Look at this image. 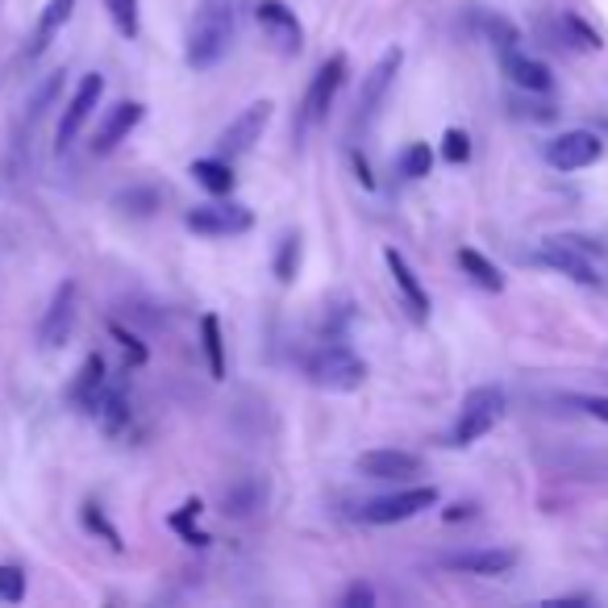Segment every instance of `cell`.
Segmentation results:
<instances>
[{
  "instance_id": "1",
  "label": "cell",
  "mask_w": 608,
  "mask_h": 608,
  "mask_svg": "<svg viewBox=\"0 0 608 608\" xmlns=\"http://www.w3.org/2000/svg\"><path fill=\"white\" fill-rule=\"evenodd\" d=\"M233 34H238V0H205L188 25V46H184L188 67L196 71L217 67L230 55Z\"/></svg>"
},
{
  "instance_id": "2",
  "label": "cell",
  "mask_w": 608,
  "mask_h": 608,
  "mask_svg": "<svg viewBox=\"0 0 608 608\" xmlns=\"http://www.w3.org/2000/svg\"><path fill=\"white\" fill-rule=\"evenodd\" d=\"M501 417H504V392L501 388H492V383L471 388V392L462 397L459 421H455V429H450V446H471V441H480L483 434H492V429H496V421Z\"/></svg>"
},
{
  "instance_id": "3",
  "label": "cell",
  "mask_w": 608,
  "mask_h": 608,
  "mask_svg": "<svg viewBox=\"0 0 608 608\" xmlns=\"http://www.w3.org/2000/svg\"><path fill=\"white\" fill-rule=\"evenodd\" d=\"M309 379H313L317 388H330V392H355V388H363V379H367V363L351 346L330 342V346H321L309 358Z\"/></svg>"
},
{
  "instance_id": "4",
  "label": "cell",
  "mask_w": 608,
  "mask_h": 608,
  "mask_svg": "<svg viewBox=\"0 0 608 608\" xmlns=\"http://www.w3.org/2000/svg\"><path fill=\"white\" fill-rule=\"evenodd\" d=\"M587 251H592V246H580V238H546L534 259H538L542 267H550V272L584 284V288H596V284H600V272L592 267Z\"/></svg>"
},
{
  "instance_id": "5",
  "label": "cell",
  "mask_w": 608,
  "mask_h": 608,
  "mask_svg": "<svg viewBox=\"0 0 608 608\" xmlns=\"http://www.w3.org/2000/svg\"><path fill=\"white\" fill-rule=\"evenodd\" d=\"M101 96H105V76H101V71H88L84 80H80V88L71 92L64 117H59V129H55V150H59V154L80 138V129H84L88 117L96 113Z\"/></svg>"
},
{
  "instance_id": "6",
  "label": "cell",
  "mask_w": 608,
  "mask_h": 608,
  "mask_svg": "<svg viewBox=\"0 0 608 608\" xmlns=\"http://www.w3.org/2000/svg\"><path fill=\"white\" fill-rule=\"evenodd\" d=\"M254 22L267 34V43L279 55H300L305 50V25L296 18V9H288L284 0H259L254 4Z\"/></svg>"
},
{
  "instance_id": "7",
  "label": "cell",
  "mask_w": 608,
  "mask_h": 608,
  "mask_svg": "<svg viewBox=\"0 0 608 608\" xmlns=\"http://www.w3.org/2000/svg\"><path fill=\"white\" fill-rule=\"evenodd\" d=\"M272 108H275L272 101H254V105L242 108L230 126L217 134V154L221 159H238V154L254 150V142L263 138V129L272 126Z\"/></svg>"
},
{
  "instance_id": "8",
  "label": "cell",
  "mask_w": 608,
  "mask_h": 608,
  "mask_svg": "<svg viewBox=\"0 0 608 608\" xmlns=\"http://www.w3.org/2000/svg\"><path fill=\"white\" fill-rule=\"evenodd\" d=\"M438 504V487H404V492H392V496H379L363 508V521L367 525H397V521H413L417 513L434 508Z\"/></svg>"
},
{
  "instance_id": "9",
  "label": "cell",
  "mask_w": 608,
  "mask_h": 608,
  "mask_svg": "<svg viewBox=\"0 0 608 608\" xmlns=\"http://www.w3.org/2000/svg\"><path fill=\"white\" fill-rule=\"evenodd\" d=\"M184 226L205 238H238L254 226V213L246 205H196L184 213Z\"/></svg>"
},
{
  "instance_id": "10",
  "label": "cell",
  "mask_w": 608,
  "mask_h": 608,
  "mask_svg": "<svg viewBox=\"0 0 608 608\" xmlns=\"http://www.w3.org/2000/svg\"><path fill=\"white\" fill-rule=\"evenodd\" d=\"M142 117H147V105H138V101H117L113 108H105V117L96 122V134H92V142L88 150L92 154H113V150L126 142L134 129L142 126Z\"/></svg>"
},
{
  "instance_id": "11",
  "label": "cell",
  "mask_w": 608,
  "mask_h": 608,
  "mask_svg": "<svg viewBox=\"0 0 608 608\" xmlns=\"http://www.w3.org/2000/svg\"><path fill=\"white\" fill-rule=\"evenodd\" d=\"M605 154V142L592 129H566L546 147V163L554 171H584Z\"/></svg>"
},
{
  "instance_id": "12",
  "label": "cell",
  "mask_w": 608,
  "mask_h": 608,
  "mask_svg": "<svg viewBox=\"0 0 608 608\" xmlns=\"http://www.w3.org/2000/svg\"><path fill=\"white\" fill-rule=\"evenodd\" d=\"M76 296H80V288H76L71 279H64V284L55 288L50 309H46L43 325H38V346H43V351H59L67 337H71V325H76Z\"/></svg>"
},
{
  "instance_id": "13",
  "label": "cell",
  "mask_w": 608,
  "mask_h": 608,
  "mask_svg": "<svg viewBox=\"0 0 608 608\" xmlns=\"http://www.w3.org/2000/svg\"><path fill=\"white\" fill-rule=\"evenodd\" d=\"M342 84H346V55H330L325 64L317 67L313 84L305 92V122H325V113L337 101Z\"/></svg>"
},
{
  "instance_id": "14",
  "label": "cell",
  "mask_w": 608,
  "mask_h": 608,
  "mask_svg": "<svg viewBox=\"0 0 608 608\" xmlns=\"http://www.w3.org/2000/svg\"><path fill=\"white\" fill-rule=\"evenodd\" d=\"M400 64H404V50H388L383 59H379L376 67H371V76L363 80V92H358V126H371L376 122L379 105H383V96H388V88H392V80H397Z\"/></svg>"
},
{
  "instance_id": "15",
  "label": "cell",
  "mask_w": 608,
  "mask_h": 608,
  "mask_svg": "<svg viewBox=\"0 0 608 608\" xmlns=\"http://www.w3.org/2000/svg\"><path fill=\"white\" fill-rule=\"evenodd\" d=\"M358 471L367 480H413L425 471V462L413 450H367L358 455Z\"/></svg>"
},
{
  "instance_id": "16",
  "label": "cell",
  "mask_w": 608,
  "mask_h": 608,
  "mask_svg": "<svg viewBox=\"0 0 608 608\" xmlns=\"http://www.w3.org/2000/svg\"><path fill=\"white\" fill-rule=\"evenodd\" d=\"M446 571H462V575H504L517 566V550L508 546H487V550H459L441 559Z\"/></svg>"
},
{
  "instance_id": "17",
  "label": "cell",
  "mask_w": 608,
  "mask_h": 608,
  "mask_svg": "<svg viewBox=\"0 0 608 608\" xmlns=\"http://www.w3.org/2000/svg\"><path fill=\"white\" fill-rule=\"evenodd\" d=\"M383 263H388V272L397 279V292L404 296V305H409V317H413V321H429V292L421 288V279H417V272L409 267V259H404L397 246H388V251H383Z\"/></svg>"
},
{
  "instance_id": "18",
  "label": "cell",
  "mask_w": 608,
  "mask_h": 608,
  "mask_svg": "<svg viewBox=\"0 0 608 608\" xmlns=\"http://www.w3.org/2000/svg\"><path fill=\"white\" fill-rule=\"evenodd\" d=\"M501 64H504V76L521 88V92L546 96V92L554 88V76H550V67H546L542 59H529L521 50H508V55H501Z\"/></svg>"
},
{
  "instance_id": "19",
  "label": "cell",
  "mask_w": 608,
  "mask_h": 608,
  "mask_svg": "<svg viewBox=\"0 0 608 608\" xmlns=\"http://www.w3.org/2000/svg\"><path fill=\"white\" fill-rule=\"evenodd\" d=\"M71 13H76V0H46L43 13H38V25H34V34H30L25 55L38 59L46 46L55 43V34H64V25L71 22Z\"/></svg>"
},
{
  "instance_id": "20",
  "label": "cell",
  "mask_w": 608,
  "mask_h": 608,
  "mask_svg": "<svg viewBox=\"0 0 608 608\" xmlns=\"http://www.w3.org/2000/svg\"><path fill=\"white\" fill-rule=\"evenodd\" d=\"M101 392H105V358H101V355H88L84 363H80L76 379H71L67 397L76 400L80 409H88V413H92V404H96V397H101Z\"/></svg>"
},
{
  "instance_id": "21",
  "label": "cell",
  "mask_w": 608,
  "mask_h": 608,
  "mask_svg": "<svg viewBox=\"0 0 608 608\" xmlns=\"http://www.w3.org/2000/svg\"><path fill=\"white\" fill-rule=\"evenodd\" d=\"M188 175L200 184L205 192H213V196H230L233 192V184H238V175H233V168H230V159H196L188 168Z\"/></svg>"
},
{
  "instance_id": "22",
  "label": "cell",
  "mask_w": 608,
  "mask_h": 608,
  "mask_svg": "<svg viewBox=\"0 0 608 608\" xmlns=\"http://www.w3.org/2000/svg\"><path fill=\"white\" fill-rule=\"evenodd\" d=\"M92 417L101 421V429L105 434H122L129 425V404H126V397L117 392V388H108L105 383V392L96 397V404H92Z\"/></svg>"
},
{
  "instance_id": "23",
  "label": "cell",
  "mask_w": 608,
  "mask_h": 608,
  "mask_svg": "<svg viewBox=\"0 0 608 608\" xmlns=\"http://www.w3.org/2000/svg\"><path fill=\"white\" fill-rule=\"evenodd\" d=\"M459 267L471 275L475 284H480L483 292H504V275H501V267L487 259V254H480V251H471V246H467V251H459Z\"/></svg>"
},
{
  "instance_id": "24",
  "label": "cell",
  "mask_w": 608,
  "mask_h": 608,
  "mask_svg": "<svg viewBox=\"0 0 608 608\" xmlns=\"http://www.w3.org/2000/svg\"><path fill=\"white\" fill-rule=\"evenodd\" d=\"M200 346H205V363H209L213 379H226V337H221V321L213 313L200 317Z\"/></svg>"
},
{
  "instance_id": "25",
  "label": "cell",
  "mask_w": 608,
  "mask_h": 608,
  "mask_svg": "<svg viewBox=\"0 0 608 608\" xmlns=\"http://www.w3.org/2000/svg\"><path fill=\"white\" fill-rule=\"evenodd\" d=\"M105 13L113 30L122 34V38H138V30H142V18H138V0H105Z\"/></svg>"
},
{
  "instance_id": "26",
  "label": "cell",
  "mask_w": 608,
  "mask_h": 608,
  "mask_svg": "<svg viewBox=\"0 0 608 608\" xmlns=\"http://www.w3.org/2000/svg\"><path fill=\"white\" fill-rule=\"evenodd\" d=\"M429 171H434V150H429V142H409L404 154H400V175L404 180H425Z\"/></svg>"
},
{
  "instance_id": "27",
  "label": "cell",
  "mask_w": 608,
  "mask_h": 608,
  "mask_svg": "<svg viewBox=\"0 0 608 608\" xmlns=\"http://www.w3.org/2000/svg\"><path fill=\"white\" fill-rule=\"evenodd\" d=\"M300 254H305L300 233H288V238L279 242V251H275V279H279V284H292L296 279V272H300Z\"/></svg>"
},
{
  "instance_id": "28",
  "label": "cell",
  "mask_w": 608,
  "mask_h": 608,
  "mask_svg": "<svg viewBox=\"0 0 608 608\" xmlns=\"http://www.w3.org/2000/svg\"><path fill=\"white\" fill-rule=\"evenodd\" d=\"M80 521H84L88 534H101V538H105L113 550H122V546H126V542H122V534H117V525H113L105 513H101V504H84V508H80Z\"/></svg>"
},
{
  "instance_id": "29",
  "label": "cell",
  "mask_w": 608,
  "mask_h": 608,
  "mask_svg": "<svg viewBox=\"0 0 608 608\" xmlns=\"http://www.w3.org/2000/svg\"><path fill=\"white\" fill-rule=\"evenodd\" d=\"M200 508H205L200 501H188L180 513H175V517H171V529H175V534H184V542L188 546H209V534L192 525V517H200Z\"/></svg>"
},
{
  "instance_id": "30",
  "label": "cell",
  "mask_w": 608,
  "mask_h": 608,
  "mask_svg": "<svg viewBox=\"0 0 608 608\" xmlns=\"http://www.w3.org/2000/svg\"><path fill=\"white\" fill-rule=\"evenodd\" d=\"M483 34H487V43L496 46V55H508V50H517V43H521L517 25L504 22V18H483Z\"/></svg>"
},
{
  "instance_id": "31",
  "label": "cell",
  "mask_w": 608,
  "mask_h": 608,
  "mask_svg": "<svg viewBox=\"0 0 608 608\" xmlns=\"http://www.w3.org/2000/svg\"><path fill=\"white\" fill-rule=\"evenodd\" d=\"M563 34L575 46H584V50H605V38H600L584 18H575V13H563Z\"/></svg>"
},
{
  "instance_id": "32",
  "label": "cell",
  "mask_w": 608,
  "mask_h": 608,
  "mask_svg": "<svg viewBox=\"0 0 608 608\" xmlns=\"http://www.w3.org/2000/svg\"><path fill=\"white\" fill-rule=\"evenodd\" d=\"M0 600L22 605L25 600V571L13 563H0Z\"/></svg>"
},
{
  "instance_id": "33",
  "label": "cell",
  "mask_w": 608,
  "mask_h": 608,
  "mask_svg": "<svg viewBox=\"0 0 608 608\" xmlns=\"http://www.w3.org/2000/svg\"><path fill=\"white\" fill-rule=\"evenodd\" d=\"M441 159H446V163H467V159H471V138H467V129H446V138H441Z\"/></svg>"
},
{
  "instance_id": "34",
  "label": "cell",
  "mask_w": 608,
  "mask_h": 608,
  "mask_svg": "<svg viewBox=\"0 0 608 608\" xmlns=\"http://www.w3.org/2000/svg\"><path fill=\"white\" fill-rule=\"evenodd\" d=\"M117 205H129V213L147 217V213L159 209V192H154V188H134V192H126V196H122Z\"/></svg>"
},
{
  "instance_id": "35",
  "label": "cell",
  "mask_w": 608,
  "mask_h": 608,
  "mask_svg": "<svg viewBox=\"0 0 608 608\" xmlns=\"http://www.w3.org/2000/svg\"><path fill=\"white\" fill-rule=\"evenodd\" d=\"M108 330H113V337L122 342V351H126V355H129V363H134V367H142V363H147V346H142L138 337L129 334L126 325H108Z\"/></svg>"
},
{
  "instance_id": "36",
  "label": "cell",
  "mask_w": 608,
  "mask_h": 608,
  "mask_svg": "<svg viewBox=\"0 0 608 608\" xmlns=\"http://www.w3.org/2000/svg\"><path fill=\"white\" fill-rule=\"evenodd\" d=\"M571 404H575V409H584L587 417H596V421H605V425H608V397H592V392H580V397H571Z\"/></svg>"
},
{
  "instance_id": "37",
  "label": "cell",
  "mask_w": 608,
  "mask_h": 608,
  "mask_svg": "<svg viewBox=\"0 0 608 608\" xmlns=\"http://www.w3.org/2000/svg\"><path fill=\"white\" fill-rule=\"evenodd\" d=\"M254 501H259V492H254V487H238V492L226 496V513H233V517H246V513L254 508Z\"/></svg>"
},
{
  "instance_id": "38",
  "label": "cell",
  "mask_w": 608,
  "mask_h": 608,
  "mask_svg": "<svg viewBox=\"0 0 608 608\" xmlns=\"http://www.w3.org/2000/svg\"><path fill=\"white\" fill-rule=\"evenodd\" d=\"M376 605V587L371 584H351L342 596V608H371Z\"/></svg>"
},
{
  "instance_id": "39",
  "label": "cell",
  "mask_w": 608,
  "mask_h": 608,
  "mask_svg": "<svg viewBox=\"0 0 608 608\" xmlns=\"http://www.w3.org/2000/svg\"><path fill=\"white\" fill-rule=\"evenodd\" d=\"M355 171H358V184H363V188H376V180H371V168H367V159H363V154H355Z\"/></svg>"
},
{
  "instance_id": "40",
  "label": "cell",
  "mask_w": 608,
  "mask_h": 608,
  "mask_svg": "<svg viewBox=\"0 0 608 608\" xmlns=\"http://www.w3.org/2000/svg\"><path fill=\"white\" fill-rule=\"evenodd\" d=\"M471 513H475V504H450L441 517H446V521H462V517H471Z\"/></svg>"
}]
</instances>
